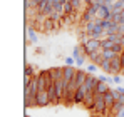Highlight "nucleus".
Returning a JSON list of instances; mask_svg holds the SVG:
<instances>
[{"label": "nucleus", "instance_id": "nucleus-22", "mask_svg": "<svg viewBox=\"0 0 124 117\" xmlns=\"http://www.w3.org/2000/svg\"><path fill=\"white\" fill-rule=\"evenodd\" d=\"M85 60H87V55H85V54L79 55V57L76 58V65H77V67H82L84 64H85Z\"/></svg>", "mask_w": 124, "mask_h": 117}, {"label": "nucleus", "instance_id": "nucleus-4", "mask_svg": "<svg viewBox=\"0 0 124 117\" xmlns=\"http://www.w3.org/2000/svg\"><path fill=\"white\" fill-rule=\"evenodd\" d=\"M97 82H99V79L96 77V75H92V74H89V75H87V80L84 82V85H82V89L85 90V94H87V92H94Z\"/></svg>", "mask_w": 124, "mask_h": 117}, {"label": "nucleus", "instance_id": "nucleus-9", "mask_svg": "<svg viewBox=\"0 0 124 117\" xmlns=\"http://www.w3.org/2000/svg\"><path fill=\"white\" fill-rule=\"evenodd\" d=\"M87 75H89L87 70H81V69H77V72H76V75H74V82H76V85H77V87H82L84 82L87 80Z\"/></svg>", "mask_w": 124, "mask_h": 117}, {"label": "nucleus", "instance_id": "nucleus-3", "mask_svg": "<svg viewBox=\"0 0 124 117\" xmlns=\"http://www.w3.org/2000/svg\"><path fill=\"white\" fill-rule=\"evenodd\" d=\"M97 49H101V40L99 39H91L85 45H82V52L85 55H89L91 52H94V50H97Z\"/></svg>", "mask_w": 124, "mask_h": 117}, {"label": "nucleus", "instance_id": "nucleus-18", "mask_svg": "<svg viewBox=\"0 0 124 117\" xmlns=\"http://www.w3.org/2000/svg\"><path fill=\"white\" fill-rule=\"evenodd\" d=\"M27 34H29V40H30L32 44H37L39 37H37V32H35L32 27H29V29H27Z\"/></svg>", "mask_w": 124, "mask_h": 117}, {"label": "nucleus", "instance_id": "nucleus-7", "mask_svg": "<svg viewBox=\"0 0 124 117\" xmlns=\"http://www.w3.org/2000/svg\"><path fill=\"white\" fill-rule=\"evenodd\" d=\"M82 105L87 110H94V105H96V92H87L85 99H84Z\"/></svg>", "mask_w": 124, "mask_h": 117}, {"label": "nucleus", "instance_id": "nucleus-21", "mask_svg": "<svg viewBox=\"0 0 124 117\" xmlns=\"http://www.w3.org/2000/svg\"><path fill=\"white\" fill-rule=\"evenodd\" d=\"M23 75H27V77H34L35 75V72H34V67L32 65H25V70H23Z\"/></svg>", "mask_w": 124, "mask_h": 117}, {"label": "nucleus", "instance_id": "nucleus-15", "mask_svg": "<svg viewBox=\"0 0 124 117\" xmlns=\"http://www.w3.org/2000/svg\"><path fill=\"white\" fill-rule=\"evenodd\" d=\"M104 100H106V104H107V107L111 109L112 105H114V102H116V97H114V94L109 90L107 94H104Z\"/></svg>", "mask_w": 124, "mask_h": 117}, {"label": "nucleus", "instance_id": "nucleus-10", "mask_svg": "<svg viewBox=\"0 0 124 117\" xmlns=\"http://www.w3.org/2000/svg\"><path fill=\"white\" fill-rule=\"evenodd\" d=\"M49 70H50V79H52L54 82L64 79V67H52V69H49Z\"/></svg>", "mask_w": 124, "mask_h": 117}, {"label": "nucleus", "instance_id": "nucleus-14", "mask_svg": "<svg viewBox=\"0 0 124 117\" xmlns=\"http://www.w3.org/2000/svg\"><path fill=\"white\" fill-rule=\"evenodd\" d=\"M74 12H76V7L72 5L70 0H67V2L64 3V14H65V15H74Z\"/></svg>", "mask_w": 124, "mask_h": 117}, {"label": "nucleus", "instance_id": "nucleus-19", "mask_svg": "<svg viewBox=\"0 0 124 117\" xmlns=\"http://www.w3.org/2000/svg\"><path fill=\"white\" fill-rule=\"evenodd\" d=\"M91 39H92V37H91V34H89V32H84V34H81L79 44H81V45H85V44H87V42H89Z\"/></svg>", "mask_w": 124, "mask_h": 117}, {"label": "nucleus", "instance_id": "nucleus-8", "mask_svg": "<svg viewBox=\"0 0 124 117\" xmlns=\"http://www.w3.org/2000/svg\"><path fill=\"white\" fill-rule=\"evenodd\" d=\"M76 72H77V69H74V65H64V84L65 85L74 79Z\"/></svg>", "mask_w": 124, "mask_h": 117}, {"label": "nucleus", "instance_id": "nucleus-26", "mask_svg": "<svg viewBox=\"0 0 124 117\" xmlns=\"http://www.w3.org/2000/svg\"><path fill=\"white\" fill-rule=\"evenodd\" d=\"M114 117H124V107L119 110V112H116V114H114Z\"/></svg>", "mask_w": 124, "mask_h": 117}, {"label": "nucleus", "instance_id": "nucleus-1", "mask_svg": "<svg viewBox=\"0 0 124 117\" xmlns=\"http://www.w3.org/2000/svg\"><path fill=\"white\" fill-rule=\"evenodd\" d=\"M109 107H107V104H106V100H104V95L102 94H96V105H94V114L96 116H99V114H106V110H107Z\"/></svg>", "mask_w": 124, "mask_h": 117}, {"label": "nucleus", "instance_id": "nucleus-11", "mask_svg": "<svg viewBox=\"0 0 124 117\" xmlns=\"http://www.w3.org/2000/svg\"><path fill=\"white\" fill-rule=\"evenodd\" d=\"M109 90H111V87H109V84L104 82V80H99L97 85H96V89H94L96 94H102V95H104V94H107Z\"/></svg>", "mask_w": 124, "mask_h": 117}, {"label": "nucleus", "instance_id": "nucleus-27", "mask_svg": "<svg viewBox=\"0 0 124 117\" xmlns=\"http://www.w3.org/2000/svg\"><path fill=\"white\" fill-rule=\"evenodd\" d=\"M99 80H104V82H109V77H106V75H99Z\"/></svg>", "mask_w": 124, "mask_h": 117}, {"label": "nucleus", "instance_id": "nucleus-31", "mask_svg": "<svg viewBox=\"0 0 124 117\" xmlns=\"http://www.w3.org/2000/svg\"><path fill=\"white\" fill-rule=\"evenodd\" d=\"M121 15H123V19H124V8H123V12H121Z\"/></svg>", "mask_w": 124, "mask_h": 117}, {"label": "nucleus", "instance_id": "nucleus-13", "mask_svg": "<svg viewBox=\"0 0 124 117\" xmlns=\"http://www.w3.org/2000/svg\"><path fill=\"white\" fill-rule=\"evenodd\" d=\"M101 70H104L106 74H109L111 75V70H112V64H111V60H107V58H102V62H101Z\"/></svg>", "mask_w": 124, "mask_h": 117}, {"label": "nucleus", "instance_id": "nucleus-2", "mask_svg": "<svg viewBox=\"0 0 124 117\" xmlns=\"http://www.w3.org/2000/svg\"><path fill=\"white\" fill-rule=\"evenodd\" d=\"M97 8L99 7H96V5H87L85 7V10H84V15H82V22H91V20L97 19Z\"/></svg>", "mask_w": 124, "mask_h": 117}, {"label": "nucleus", "instance_id": "nucleus-20", "mask_svg": "<svg viewBox=\"0 0 124 117\" xmlns=\"http://www.w3.org/2000/svg\"><path fill=\"white\" fill-rule=\"evenodd\" d=\"M94 27H96V19L94 20H91V22H85V25H84V32H92L94 30Z\"/></svg>", "mask_w": 124, "mask_h": 117}, {"label": "nucleus", "instance_id": "nucleus-17", "mask_svg": "<svg viewBox=\"0 0 124 117\" xmlns=\"http://www.w3.org/2000/svg\"><path fill=\"white\" fill-rule=\"evenodd\" d=\"M117 54L112 50V49H104L102 50V58H107V60H112V58L116 57Z\"/></svg>", "mask_w": 124, "mask_h": 117}, {"label": "nucleus", "instance_id": "nucleus-23", "mask_svg": "<svg viewBox=\"0 0 124 117\" xmlns=\"http://www.w3.org/2000/svg\"><path fill=\"white\" fill-rule=\"evenodd\" d=\"M97 67H99V65H97V64H94V62H92V64H89V65H87V69H85V70H87V72H89V74H94V72H96V70H97Z\"/></svg>", "mask_w": 124, "mask_h": 117}, {"label": "nucleus", "instance_id": "nucleus-24", "mask_svg": "<svg viewBox=\"0 0 124 117\" xmlns=\"http://www.w3.org/2000/svg\"><path fill=\"white\" fill-rule=\"evenodd\" d=\"M64 62H65V65H74V64H76V58L70 55V57H67V58H65Z\"/></svg>", "mask_w": 124, "mask_h": 117}, {"label": "nucleus", "instance_id": "nucleus-25", "mask_svg": "<svg viewBox=\"0 0 124 117\" xmlns=\"http://www.w3.org/2000/svg\"><path fill=\"white\" fill-rule=\"evenodd\" d=\"M112 79H114V84H116V85H119V84H121V80H123L119 74H116V75H112Z\"/></svg>", "mask_w": 124, "mask_h": 117}, {"label": "nucleus", "instance_id": "nucleus-16", "mask_svg": "<svg viewBox=\"0 0 124 117\" xmlns=\"http://www.w3.org/2000/svg\"><path fill=\"white\" fill-rule=\"evenodd\" d=\"M55 23H57V22H54L52 19H47L45 22H44V23H42V29H44L45 32H50V30H54Z\"/></svg>", "mask_w": 124, "mask_h": 117}, {"label": "nucleus", "instance_id": "nucleus-30", "mask_svg": "<svg viewBox=\"0 0 124 117\" xmlns=\"http://www.w3.org/2000/svg\"><path fill=\"white\" fill-rule=\"evenodd\" d=\"M121 75H123V77H124V67H123V70H121Z\"/></svg>", "mask_w": 124, "mask_h": 117}, {"label": "nucleus", "instance_id": "nucleus-6", "mask_svg": "<svg viewBox=\"0 0 124 117\" xmlns=\"http://www.w3.org/2000/svg\"><path fill=\"white\" fill-rule=\"evenodd\" d=\"M97 19H102V20H107V19H112V10L109 5H101L97 8Z\"/></svg>", "mask_w": 124, "mask_h": 117}, {"label": "nucleus", "instance_id": "nucleus-12", "mask_svg": "<svg viewBox=\"0 0 124 117\" xmlns=\"http://www.w3.org/2000/svg\"><path fill=\"white\" fill-rule=\"evenodd\" d=\"M84 99H85V90H84L82 87H79L77 90H76V94H74V104H82Z\"/></svg>", "mask_w": 124, "mask_h": 117}, {"label": "nucleus", "instance_id": "nucleus-29", "mask_svg": "<svg viewBox=\"0 0 124 117\" xmlns=\"http://www.w3.org/2000/svg\"><path fill=\"white\" fill-rule=\"evenodd\" d=\"M119 32H121V34H124V23H121V25H119Z\"/></svg>", "mask_w": 124, "mask_h": 117}, {"label": "nucleus", "instance_id": "nucleus-28", "mask_svg": "<svg viewBox=\"0 0 124 117\" xmlns=\"http://www.w3.org/2000/svg\"><path fill=\"white\" fill-rule=\"evenodd\" d=\"M116 89H117V90H119V92H121V94H124V87H123V85H117V87H116Z\"/></svg>", "mask_w": 124, "mask_h": 117}, {"label": "nucleus", "instance_id": "nucleus-5", "mask_svg": "<svg viewBox=\"0 0 124 117\" xmlns=\"http://www.w3.org/2000/svg\"><path fill=\"white\" fill-rule=\"evenodd\" d=\"M49 104H52L49 92L47 90H39V94H37V107H47Z\"/></svg>", "mask_w": 124, "mask_h": 117}]
</instances>
